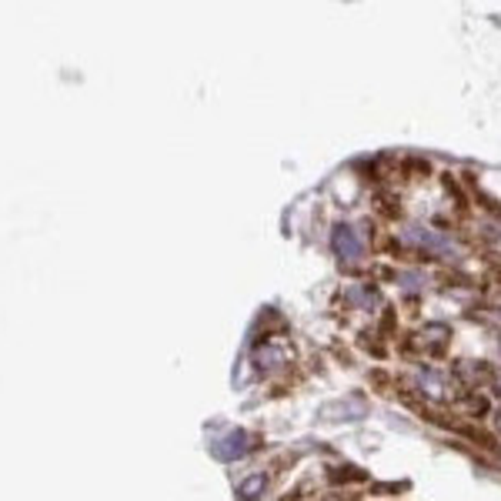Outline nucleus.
<instances>
[{
	"instance_id": "f257e3e1",
	"label": "nucleus",
	"mask_w": 501,
	"mask_h": 501,
	"mask_svg": "<svg viewBox=\"0 0 501 501\" xmlns=\"http://www.w3.org/2000/svg\"><path fill=\"white\" fill-rule=\"evenodd\" d=\"M334 250H338V258H344V261H354L361 254V241L354 238V231H351L348 224H338V228H334Z\"/></svg>"
},
{
	"instance_id": "f03ea898",
	"label": "nucleus",
	"mask_w": 501,
	"mask_h": 501,
	"mask_svg": "<svg viewBox=\"0 0 501 501\" xmlns=\"http://www.w3.org/2000/svg\"><path fill=\"white\" fill-rule=\"evenodd\" d=\"M331 481H364V471H354L351 465H341V468L331 471Z\"/></svg>"
}]
</instances>
